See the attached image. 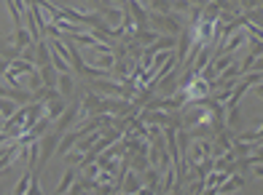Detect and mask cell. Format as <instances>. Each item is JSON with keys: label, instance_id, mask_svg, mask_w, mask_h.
I'll list each match as a JSON object with an SVG mask.
<instances>
[{"label": "cell", "instance_id": "obj_1", "mask_svg": "<svg viewBox=\"0 0 263 195\" xmlns=\"http://www.w3.org/2000/svg\"><path fill=\"white\" fill-rule=\"evenodd\" d=\"M59 139H62V134H57L54 128H51L49 134H46V137H41V139H38V147H41V155H38V171H41V166L49 163V158L57 153Z\"/></svg>", "mask_w": 263, "mask_h": 195}, {"label": "cell", "instance_id": "obj_2", "mask_svg": "<svg viewBox=\"0 0 263 195\" xmlns=\"http://www.w3.org/2000/svg\"><path fill=\"white\" fill-rule=\"evenodd\" d=\"M78 118H81V102H70L67 110L59 115V120L54 123V131L57 134H67L70 128H73V123H78Z\"/></svg>", "mask_w": 263, "mask_h": 195}, {"label": "cell", "instance_id": "obj_3", "mask_svg": "<svg viewBox=\"0 0 263 195\" xmlns=\"http://www.w3.org/2000/svg\"><path fill=\"white\" fill-rule=\"evenodd\" d=\"M124 8L129 11V16L135 19V27H137V32L148 30V8H145V6L137 3V0H132V3H124Z\"/></svg>", "mask_w": 263, "mask_h": 195}, {"label": "cell", "instance_id": "obj_4", "mask_svg": "<svg viewBox=\"0 0 263 195\" xmlns=\"http://www.w3.org/2000/svg\"><path fill=\"white\" fill-rule=\"evenodd\" d=\"M0 99H11V102H16V104H30L32 102V94L27 89H8L6 83H0Z\"/></svg>", "mask_w": 263, "mask_h": 195}, {"label": "cell", "instance_id": "obj_5", "mask_svg": "<svg viewBox=\"0 0 263 195\" xmlns=\"http://www.w3.org/2000/svg\"><path fill=\"white\" fill-rule=\"evenodd\" d=\"M49 64H51V48H49V40L35 43V70L49 67Z\"/></svg>", "mask_w": 263, "mask_h": 195}, {"label": "cell", "instance_id": "obj_6", "mask_svg": "<svg viewBox=\"0 0 263 195\" xmlns=\"http://www.w3.org/2000/svg\"><path fill=\"white\" fill-rule=\"evenodd\" d=\"M137 190H142L140 174H135V171H126V174H124V179H121V187H118V192H124V195H135Z\"/></svg>", "mask_w": 263, "mask_h": 195}, {"label": "cell", "instance_id": "obj_7", "mask_svg": "<svg viewBox=\"0 0 263 195\" xmlns=\"http://www.w3.org/2000/svg\"><path fill=\"white\" fill-rule=\"evenodd\" d=\"M78 139H81V131H78V128H70L67 134H62V139H59V144H57V153H59V155L70 153V150L76 147Z\"/></svg>", "mask_w": 263, "mask_h": 195}, {"label": "cell", "instance_id": "obj_8", "mask_svg": "<svg viewBox=\"0 0 263 195\" xmlns=\"http://www.w3.org/2000/svg\"><path fill=\"white\" fill-rule=\"evenodd\" d=\"M65 110H67V102L62 99V96H59V99H54V102H49V104L43 107V115L49 118L51 123H57V120H59V115H62Z\"/></svg>", "mask_w": 263, "mask_h": 195}, {"label": "cell", "instance_id": "obj_9", "mask_svg": "<svg viewBox=\"0 0 263 195\" xmlns=\"http://www.w3.org/2000/svg\"><path fill=\"white\" fill-rule=\"evenodd\" d=\"M76 177H78V168L76 166H70L67 171H65V177L59 179V185H57V190H54V195H65L70 187H73V182H76Z\"/></svg>", "mask_w": 263, "mask_h": 195}, {"label": "cell", "instance_id": "obj_10", "mask_svg": "<svg viewBox=\"0 0 263 195\" xmlns=\"http://www.w3.org/2000/svg\"><path fill=\"white\" fill-rule=\"evenodd\" d=\"M242 187H245V179H242V177H236V174H231V177L218 187V195H231V192L242 190Z\"/></svg>", "mask_w": 263, "mask_h": 195}, {"label": "cell", "instance_id": "obj_11", "mask_svg": "<svg viewBox=\"0 0 263 195\" xmlns=\"http://www.w3.org/2000/svg\"><path fill=\"white\" fill-rule=\"evenodd\" d=\"M89 190H94V182L78 174V177H76V182H73V187H70L65 195H86Z\"/></svg>", "mask_w": 263, "mask_h": 195}, {"label": "cell", "instance_id": "obj_12", "mask_svg": "<svg viewBox=\"0 0 263 195\" xmlns=\"http://www.w3.org/2000/svg\"><path fill=\"white\" fill-rule=\"evenodd\" d=\"M57 91H59V96H62V99L73 96V91H76L73 75H59V78H57Z\"/></svg>", "mask_w": 263, "mask_h": 195}, {"label": "cell", "instance_id": "obj_13", "mask_svg": "<svg viewBox=\"0 0 263 195\" xmlns=\"http://www.w3.org/2000/svg\"><path fill=\"white\" fill-rule=\"evenodd\" d=\"M30 72H35V67L27 64V62H22V59H14L11 67H8V75H14V78H27Z\"/></svg>", "mask_w": 263, "mask_h": 195}, {"label": "cell", "instance_id": "obj_14", "mask_svg": "<svg viewBox=\"0 0 263 195\" xmlns=\"http://www.w3.org/2000/svg\"><path fill=\"white\" fill-rule=\"evenodd\" d=\"M41 80H43V89H57V78H59V72L49 64V67H41Z\"/></svg>", "mask_w": 263, "mask_h": 195}, {"label": "cell", "instance_id": "obj_15", "mask_svg": "<svg viewBox=\"0 0 263 195\" xmlns=\"http://www.w3.org/2000/svg\"><path fill=\"white\" fill-rule=\"evenodd\" d=\"M245 43H247V35H245V32H239V35H231V40L226 43L223 48H218V51H220V54H234L236 48H239V46H245Z\"/></svg>", "mask_w": 263, "mask_h": 195}, {"label": "cell", "instance_id": "obj_16", "mask_svg": "<svg viewBox=\"0 0 263 195\" xmlns=\"http://www.w3.org/2000/svg\"><path fill=\"white\" fill-rule=\"evenodd\" d=\"M30 182H32V171H25V174L19 177L16 187L11 190V195H27V187H30Z\"/></svg>", "mask_w": 263, "mask_h": 195}, {"label": "cell", "instance_id": "obj_17", "mask_svg": "<svg viewBox=\"0 0 263 195\" xmlns=\"http://www.w3.org/2000/svg\"><path fill=\"white\" fill-rule=\"evenodd\" d=\"M25 83H27V91H30V94H35L38 89H43V80H41V72H38V70L30 72V75L25 78Z\"/></svg>", "mask_w": 263, "mask_h": 195}, {"label": "cell", "instance_id": "obj_18", "mask_svg": "<svg viewBox=\"0 0 263 195\" xmlns=\"http://www.w3.org/2000/svg\"><path fill=\"white\" fill-rule=\"evenodd\" d=\"M16 110H19V104H16V102H11V99H0V118H3V120H8L11 115L16 113Z\"/></svg>", "mask_w": 263, "mask_h": 195}, {"label": "cell", "instance_id": "obj_19", "mask_svg": "<svg viewBox=\"0 0 263 195\" xmlns=\"http://www.w3.org/2000/svg\"><path fill=\"white\" fill-rule=\"evenodd\" d=\"M234 142H245V144L260 142V128H250V131H245V134H239V137H234Z\"/></svg>", "mask_w": 263, "mask_h": 195}, {"label": "cell", "instance_id": "obj_20", "mask_svg": "<svg viewBox=\"0 0 263 195\" xmlns=\"http://www.w3.org/2000/svg\"><path fill=\"white\" fill-rule=\"evenodd\" d=\"M27 195H46L43 187H41V177H38V174H32V182H30V187H27Z\"/></svg>", "mask_w": 263, "mask_h": 195}, {"label": "cell", "instance_id": "obj_21", "mask_svg": "<svg viewBox=\"0 0 263 195\" xmlns=\"http://www.w3.org/2000/svg\"><path fill=\"white\" fill-rule=\"evenodd\" d=\"M19 56H22V62H27V64H32V67H35V43H32V46H27Z\"/></svg>", "mask_w": 263, "mask_h": 195}, {"label": "cell", "instance_id": "obj_22", "mask_svg": "<svg viewBox=\"0 0 263 195\" xmlns=\"http://www.w3.org/2000/svg\"><path fill=\"white\" fill-rule=\"evenodd\" d=\"M100 174V168H97V163H89V166H83V174L81 177H86V179H91L94 182V177Z\"/></svg>", "mask_w": 263, "mask_h": 195}, {"label": "cell", "instance_id": "obj_23", "mask_svg": "<svg viewBox=\"0 0 263 195\" xmlns=\"http://www.w3.org/2000/svg\"><path fill=\"white\" fill-rule=\"evenodd\" d=\"M135 195H153V190H151V187H142V190H137Z\"/></svg>", "mask_w": 263, "mask_h": 195}, {"label": "cell", "instance_id": "obj_24", "mask_svg": "<svg viewBox=\"0 0 263 195\" xmlns=\"http://www.w3.org/2000/svg\"><path fill=\"white\" fill-rule=\"evenodd\" d=\"M116 195H124V192H116Z\"/></svg>", "mask_w": 263, "mask_h": 195}]
</instances>
